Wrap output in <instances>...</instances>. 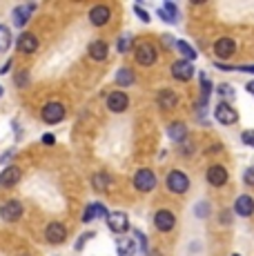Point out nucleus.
<instances>
[{
	"instance_id": "obj_1",
	"label": "nucleus",
	"mask_w": 254,
	"mask_h": 256,
	"mask_svg": "<svg viewBox=\"0 0 254 256\" xmlns=\"http://www.w3.org/2000/svg\"><path fill=\"white\" fill-rule=\"evenodd\" d=\"M134 56H136V62H138V65L150 67L156 62V47L152 42H138L134 49Z\"/></svg>"
},
{
	"instance_id": "obj_2",
	"label": "nucleus",
	"mask_w": 254,
	"mask_h": 256,
	"mask_svg": "<svg viewBox=\"0 0 254 256\" xmlns=\"http://www.w3.org/2000/svg\"><path fill=\"white\" fill-rule=\"evenodd\" d=\"M188 187H190V178L183 174V172L174 170L168 174V190L170 192H174V194H185Z\"/></svg>"
},
{
	"instance_id": "obj_3",
	"label": "nucleus",
	"mask_w": 254,
	"mask_h": 256,
	"mask_svg": "<svg viewBox=\"0 0 254 256\" xmlns=\"http://www.w3.org/2000/svg\"><path fill=\"white\" fill-rule=\"evenodd\" d=\"M134 187L138 192H152L156 187V176L152 170H138L134 174Z\"/></svg>"
},
{
	"instance_id": "obj_4",
	"label": "nucleus",
	"mask_w": 254,
	"mask_h": 256,
	"mask_svg": "<svg viewBox=\"0 0 254 256\" xmlns=\"http://www.w3.org/2000/svg\"><path fill=\"white\" fill-rule=\"evenodd\" d=\"M214 116H216V120L221 122V125H234L236 122V110H234L232 105H228V102H218L216 107H214Z\"/></svg>"
},
{
	"instance_id": "obj_5",
	"label": "nucleus",
	"mask_w": 254,
	"mask_h": 256,
	"mask_svg": "<svg viewBox=\"0 0 254 256\" xmlns=\"http://www.w3.org/2000/svg\"><path fill=\"white\" fill-rule=\"evenodd\" d=\"M62 118H65V107L60 105V102H47L45 107H42V120L45 122H60Z\"/></svg>"
},
{
	"instance_id": "obj_6",
	"label": "nucleus",
	"mask_w": 254,
	"mask_h": 256,
	"mask_svg": "<svg viewBox=\"0 0 254 256\" xmlns=\"http://www.w3.org/2000/svg\"><path fill=\"white\" fill-rule=\"evenodd\" d=\"M107 225H110L112 232L123 234V232H127V228H130V220H127V214H123V212H112V214L107 216Z\"/></svg>"
},
{
	"instance_id": "obj_7",
	"label": "nucleus",
	"mask_w": 254,
	"mask_h": 256,
	"mask_svg": "<svg viewBox=\"0 0 254 256\" xmlns=\"http://www.w3.org/2000/svg\"><path fill=\"white\" fill-rule=\"evenodd\" d=\"M127 105H130V98H127V94H123V92H114L107 96V107H110V112H114V114L125 112Z\"/></svg>"
},
{
	"instance_id": "obj_8",
	"label": "nucleus",
	"mask_w": 254,
	"mask_h": 256,
	"mask_svg": "<svg viewBox=\"0 0 254 256\" xmlns=\"http://www.w3.org/2000/svg\"><path fill=\"white\" fill-rule=\"evenodd\" d=\"M0 216H2L7 223H14V220H18L22 216V205L18 203V200H7V203L0 208Z\"/></svg>"
},
{
	"instance_id": "obj_9",
	"label": "nucleus",
	"mask_w": 254,
	"mask_h": 256,
	"mask_svg": "<svg viewBox=\"0 0 254 256\" xmlns=\"http://www.w3.org/2000/svg\"><path fill=\"white\" fill-rule=\"evenodd\" d=\"M154 225L160 232H170V230H174V225H176V218H174V214L170 210H160V212H156V216H154Z\"/></svg>"
},
{
	"instance_id": "obj_10",
	"label": "nucleus",
	"mask_w": 254,
	"mask_h": 256,
	"mask_svg": "<svg viewBox=\"0 0 254 256\" xmlns=\"http://www.w3.org/2000/svg\"><path fill=\"white\" fill-rule=\"evenodd\" d=\"M45 236H47L50 243L60 245L62 240L67 238V230H65V225H60V223H50L47 225V230H45Z\"/></svg>"
},
{
	"instance_id": "obj_11",
	"label": "nucleus",
	"mask_w": 254,
	"mask_h": 256,
	"mask_svg": "<svg viewBox=\"0 0 254 256\" xmlns=\"http://www.w3.org/2000/svg\"><path fill=\"white\" fill-rule=\"evenodd\" d=\"M172 76L178 78V80H190V78L194 76V65L190 60H178L172 65Z\"/></svg>"
},
{
	"instance_id": "obj_12",
	"label": "nucleus",
	"mask_w": 254,
	"mask_h": 256,
	"mask_svg": "<svg viewBox=\"0 0 254 256\" xmlns=\"http://www.w3.org/2000/svg\"><path fill=\"white\" fill-rule=\"evenodd\" d=\"M208 183L214 185V187H221L228 183V170L221 165H212L208 170Z\"/></svg>"
},
{
	"instance_id": "obj_13",
	"label": "nucleus",
	"mask_w": 254,
	"mask_h": 256,
	"mask_svg": "<svg viewBox=\"0 0 254 256\" xmlns=\"http://www.w3.org/2000/svg\"><path fill=\"white\" fill-rule=\"evenodd\" d=\"M234 52H236V45H234L232 38H218L214 42V54L218 58H230V56H234Z\"/></svg>"
},
{
	"instance_id": "obj_14",
	"label": "nucleus",
	"mask_w": 254,
	"mask_h": 256,
	"mask_svg": "<svg viewBox=\"0 0 254 256\" xmlns=\"http://www.w3.org/2000/svg\"><path fill=\"white\" fill-rule=\"evenodd\" d=\"M16 47H18V52L20 54H34L38 49V38L34 36V34H20Z\"/></svg>"
},
{
	"instance_id": "obj_15",
	"label": "nucleus",
	"mask_w": 254,
	"mask_h": 256,
	"mask_svg": "<svg viewBox=\"0 0 254 256\" xmlns=\"http://www.w3.org/2000/svg\"><path fill=\"white\" fill-rule=\"evenodd\" d=\"M234 212H236L238 216H252L254 214V200L252 196L243 194L236 198V203H234Z\"/></svg>"
},
{
	"instance_id": "obj_16",
	"label": "nucleus",
	"mask_w": 254,
	"mask_h": 256,
	"mask_svg": "<svg viewBox=\"0 0 254 256\" xmlns=\"http://www.w3.org/2000/svg\"><path fill=\"white\" fill-rule=\"evenodd\" d=\"M110 7H102V4H98V7H94L90 12V20L92 24H96V27H102V24L110 22Z\"/></svg>"
},
{
	"instance_id": "obj_17",
	"label": "nucleus",
	"mask_w": 254,
	"mask_h": 256,
	"mask_svg": "<svg viewBox=\"0 0 254 256\" xmlns=\"http://www.w3.org/2000/svg\"><path fill=\"white\" fill-rule=\"evenodd\" d=\"M32 12H34V4H20V7H16L14 9V24L16 27H25Z\"/></svg>"
},
{
	"instance_id": "obj_18",
	"label": "nucleus",
	"mask_w": 254,
	"mask_h": 256,
	"mask_svg": "<svg viewBox=\"0 0 254 256\" xmlns=\"http://www.w3.org/2000/svg\"><path fill=\"white\" fill-rule=\"evenodd\" d=\"M18 180H20V170H18V167H14V165L7 167V170L0 174V185H2V187H14Z\"/></svg>"
},
{
	"instance_id": "obj_19",
	"label": "nucleus",
	"mask_w": 254,
	"mask_h": 256,
	"mask_svg": "<svg viewBox=\"0 0 254 256\" xmlns=\"http://www.w3.org/2000/svg\"><path fill=\"white\" fill-rule=\"evenodd\" d=\"M168 134L174 142H185V138H188V127H185L183 122H172V125L168 127Z\"/></svg>"
},
{
	"instance_id": "obj_20",
	"label": "nucleus",
	"mask_w": 254,
	"mask_h": 256,
	"mask_svg": "<svg viewBox=\"0 0 254 256\" xmlns=\"http://www.w3.org/2000/svg\"><path fill=\"white\" fill-rule=\"evenodd\" d=\"M107 52H110V47H107V42H102V40H94L90 45V56L94 58V60H105Z\"/></svg>"
},
{
	"instance_id": "obj_21",
	"label": "nucleus",
	"mask_w": 254,
	"mask_h": 256,
	"mask_svg": "<svg viewBox=\"0 0 254 256\" xmlns=\"http://www.w3.org/2000/svg\"><path fill=\"white\" fill-rule=\"evenodd\" d=\"M176 102H178V98H176V94L174 92L163 90L158 94V105L163 107V110H172V107H176Z\"/></svg>"
},
{
	"instance_id": "obj_22",
	"label": "nucleus",
	"mask_w": 254,
	"mask_h": 256,
	"mask_svg": "<svg viewBox=\"0 0 254 256\" xmlns=\"http://www.w3.org/2000/svg\"><path fill=\"white\" fill-rule=\"evenodd\" d=\"M116 82H118L120 87H130L132 82H134V72L127 70V67L118 70V74H116Z\"/></svg>"
},
{
	"instance_id": "obj_23",
	"label": "nucleus",
	"mask_w": 254,
	"mask_h": 256,
	"mask_svg": "<svg viewBox=\"0 0 254 256\" xmlns=\"http://www.w3.org/2000/svg\"><path fill=\"white\" fill-rule=\"evenodd\" d=\"M136 252V243L130 238H120L118 240V256H134Z\"/></svg>"
},
{
	"instance_id": "obj_24",
	"label": "nucleus",
	"mask_w": 254,
	"mask_h": 256,
	"mask_svg": "<svg viewBox=\"0 0 254 256\" xmlns=\"http://www.w3.org/2000/svg\"><path fill=\"white\" fill-rule=\"evenodd\" d=\"M9 45H12V34H9V27L0 24V52H7Z\"/></svg>"
},
{
	"instance_id": "obj_25",
	"label": "nucleus",
	"mask_w": 254,
	"mask_h": 256,
	"mask_svg": "<svg viewBox=\"0 0 254 256\" xmlns=\"http://www.w3.org/2000/svg\"><path fill=\"white\" fill-rule=\"evenodd\" d=\"M176 49H178V52H180V54H183V56H185V60H194V58H196V52H194V49L190 47L188 42L178 40V42H176Z\"/></svg>"
},
{
	"instance_id": "obj_26",
	"label": "nucleus",
	"mask_w": 254,
	"mask_h": 256,
	"mask_svg": "<svg viewBox=\"0 0 254 256\" xmlns=\"http://www.w3.org/2000/svg\"><path fill=\"white\" fill-rule=\"evenodd\" d=\"M107 183H110V180H107L105 174H96V176H94V187H96L98 192H105V190H107Z\"/></svg>"
},
{
	"instance_id": "obj_27",
	"label": "nucleus",
	"mask_w": 254,
	"mask_h": 256,
	"mask_svg": "<svg viewBox=\"0 0 254 256\" xmlns=\"http://www.w3.org/2000/svg\"><path fill=\"white\" fill-rule=\"evenodd\" d=\"M96 218V205L92 203L90 208L85 210V214H82V223H90V220H94Z\"/></svg>"
},
{
	"instance_id": "obj_28",
	"label": "nucleus",
	"mask_w": 254,
	"mask_h": 256,
	"mask_svg": "<svg viewBox=\"0 0 254 256\" xmlns=\"http://www.w3.org/2000/svg\"><path fill=\"white\" fill-rule=\"evenodd\" d=\"M194 212H196L198 218H205V216L210 214V203H198V205H196V210H194Z\"/></svg>"
},
{
	"instance_id": "obj_29",
	"label": "nucleus",
	"mask_w": 254,
	"mask_h": 256,
	"mask_svg": "<svg viewBox=\"0 0 254 256\" xmlns=\"http://www.w3.org/2000/svg\"><path fill=\"white\" fill-rule=\"evenodd\" d=\"M241 140L246 142V145H250V147H254V130H246L241 134Z\"/></svg>"
},
{
	"instance_id": "obj_30",
	"label": "nucleus",
	"mask_w": 254,
	"mask_h": 256,
	"mask_svg": "<svg viewBox=\"0 0 254 256\" xmlns=\"http://www.w3.org/2000/svg\"><path fill=\"white\" fill-rule=\"evenodd\" d=\"M130 47H132V36H125V38H120L118 40V52L120 54H125Z\"/></svg>"
},
{
	"instance_id": "obj_31",
	"label": "nucleus",
	"mask_w": 254,
	"mask_h": 256,
	"mask_svg": "<svg viewBox=\"0 0 254 256\" xmlns=\"http://www.w3.org/2000/svg\"><path fill=\"white\" fill-rule=\"evenodd\" d=\"M134 12H136V16H138L143 22H150V14L145 12V9L140 7V4H134Z\"/></svg>"
},
{
	"instance_id": "obj_32",
	"label": "nucleus",
	"mask_w": 254,
	"mask_h": 256,
	"mask_svg": "<svg viewBox=\"0 0 254 256\" xmlns=\"http://www.w3.org/2000/svg\"><path fill=\"white\" fill-rule=\"evenodd\" d=\"M163 9L168 12V16L172 18L174 22H176V4H174V2H165V7H163Z\"/></svg>"
},
{
	"instance_id": "obj_33",
	"label": "nucleus",
	"mask_w": 254,
	"mask_h": 256,
	"mask_svg": "<svg viewBox=\"0 0 254 256\" xmlns=\"http://www.w3.org/2000/svg\"><path fill=\"white\" fill-rule=\"evenodd\" d=\"M243 180H246L248 185H254V167H248L246 174H243Z\"/></svg>"
},
{
	"instance_id": "obj_34",
	"label": "nucleus",
	"mask_w": 254,
	"mask_h": 256,
	"mask_svg": "<svg viewBox=\"0 0 254 256\" xmlns=\"http://www.w3.org/2000/svg\"><path fill=\"white\" fill-rule=\"evenodd\" d=\"M218 94H221V96H226V98L234 96V92H232V87H230V85H221V87H218Z\"/></svg>"
},
{
	"instance_id": "obj_35",
	"label": "nucleus",
	"mask_w": 254,
	"mask_h": 256,
	"mask_svg": "<svg viewBox=\"0 0 254 256\" xmlns=\"http://www.w3.org/2000/svg\"><path fill=\"white\" fill-rule=\"evenodd\" d=\"M136 238H138V243H140V252H148V240H145V236L136 230Z\"/></svg>"
},
{
	"instance_id": "obj_36",
	"label": "nucleus",
	"mask_w": 254,
	"mask_h": 256,
	"mask_svg": "<svg viewBox=\"0 0 254 256\" xmlns=\"http://www.w3.org/2000/svg\"><path fill=\"white\" fill-rule=\"evenodd\" d=\"M16 82H18V87H25V85H27V72H25V70H22L20 74H18Z\"/></svg>"
},
{
	"instance_id": "obj_37",
	"label": "nucleus",
	"mask_w": 254,
	"mask_h": 256,
	"mask_svg": "<svg viewBox=\"0 0 254 256\" xmlns=\"http://www.w3.org/2000/svg\"><path fill=\"white\" fill-rule=\"evenodd\" d=\"M92 236H94V234H85V236H80V238H78V243H76V250H82V245H85L87 243V240H90L92 238Z\"/></svg>"
},
{
	"instance_id": "obj_38",
	"label": "nucleus",
	"mask_w": 254,
	"mask_h": 256,
	"mask_svg": "<svg viewBox=\"0 0 254 256\" xmlns=\"http://www.w3.org/2000/svg\"><path fill=\"white\" fill-rule=\"evenodd\" d=\"M94 205H96V216H110L105 210V205H100V203H94Z\"/></svg>"
},
{
	"instance_id": "obj_39",
	"label": "nucleus",
	"mask_w": 254,
	"mask_h": 256,
	"mask_svg": "<svg viewBox=\"0 0 254 256\" xmlns=\"http://www.w3.org/2000/svg\"><path fill=\"white\" fill-rule=\"evenodd\" d=\"M42 142H45V145H54L56 138H54V134H45V136H42Z\"/></svg>"
},
{
	"instance_id": "obj_40",
	"label": "nucleus",
	"mask_w": 254,
	"mask_h": 256,
	"mask_svg": "<svg viewBox=\"0 0 254 256\" xmlns=\"http://www.w3.org/2000/svg\"><path fill=\"white\" fill-rule=\"evenodd\" d=\"M238 72H248V74H254V65H243V67H236Z\"/></svg>"
},
{
	"instance_id": "obj_41",
	"label": "nucleus",
	"mask_w": 254,
	"mask_h": 256,
	"mask_svg": "<svg viewBox=\"0 0 254 256\" xmlns=\"http://www.w3.org/2000/svg\"><path fill=\"white\" fill-rule=\"evenodd\" d=\"M12 156H14V152H7V154H2V156H0V163H7Z\"/></svg>"
},
{
	"instance_id": "obj_42",
	"label": "nucleus",
	"mask_w": 254,
	"mask_h": 256,
	"mask_svg": "<svg viewBox=\"0 0 254 256\" xmlns=\"http://www.w3.org/2000/svg\"><path fill=\"white\" fill-rule=\"evenodd\" d=\"M9 70H12V62H4V67H2V70H0V74H7Z\"/></svg>"
},
{
	"instance_id": "obj_43",
	"label": "nucleus",
	"mask_w": 254,
	"mask_h": 256,
	"mask_svg": "<svg viewBox=\"0 0 254 256\" xmlns=\"http://www.w3.org/2000/svg\"><path fill=\"white\" fill-rule=\"evenodd\" d=\"M221 220H223V223H230V212H223V218Z\"/></svg>"
},
{
	"instance_id": "obj_44",
	"label": "nucleus",
	"mask_w": 254,
	"mask_h": 256,
	"mask_svg": "<svg viewBox=\"0 0 254 256\" xmlns=\"http://www.w3.org/2000/svg\"><path fill=\"white\" fill-rule=\"evenodd\" d=\"M248 92H250L252 96H254V80H252V82H248Z\"/></svg>"
},
{
	"instance_id": "obj_45",
	"label": "nucleus",
	"mask_w": 254,
	"mask_h": 256,
	"mask_svg": "<svg viewBox=\"0 0 254 256\" xmlns=\"http://www.w3.org/2000/svg\"><path fill=\"white\" fill-rule=\"evenodd\" d=\"M0 96H2V87H0Z\"/></svg>"
},
{
	"instance_id": "obj_46",
	"label": "nucleus",
	"mask_w": 254,
	"mask_h": 256,
	"mask_svg": "<svg viewBox=\"0 0 254 256\" xmlns=\"http://www.w3.org/2000/svg\"><path fill=\"white\" fill-rule=\"evenodd\" d=\"M232 256H238V254H232Z\"/></svg>"
}]
</instances>
